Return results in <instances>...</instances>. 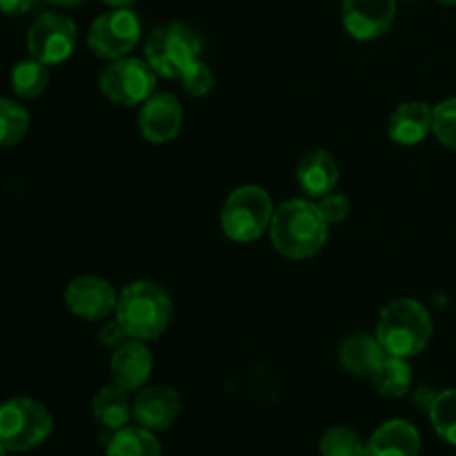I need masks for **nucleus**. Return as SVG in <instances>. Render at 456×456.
Wrapping results in <instances>:
<instances>
[{
  "mask_svg": "<svg viewBox=\"0 0 456 456\" xmlns=\"http://www.w3.org/2000/svg\"><path fill=\"white\" fill-rule=\"evenodd\" d=\"M29 129V111L9 98H0V147H12L25 138Z\"/></svg>",
  "mask_w": 456,
  "mask_h": 456,
  "instance_id": "nucleus-23",
  "label": "nucleus"
},
{
  "mask_svg": "<svg viewBox=\"0 0 456 456\" xmlns=\"http://www.w3.org/2000/svg\"><path fill=\"white\" fill-rule=\"evenodd\" d=\"M396 16V0H343L341 20L347 36L354 40L381 38L390 31Z\"/></svg>",
  "mask_w": 456,
  "mask_h": 456,
  "instance_id": "nucleus-11",
  "label": "nucleus"
},
{
  "mask_svg": "<svg viewBox=\"0 0 456 456\" xmlns=\"http://www.w3.org/2000/svg\"><path fill=\"white\" fill-rule=\"evenodd\" d=\"M36 0H0V12L3 13H25L29 12Z\"/></svg>",
  "mask_w": 456,
  "mask_h": 456,
  "instance_id": "nucleus-31",
  "label": "nucleus"
},
{
  "mask_svg": "<svg viewBox=\"0 0 456 456\" xmlns=\"http://www.w3.org/2000/svg\"><path fill=\"white\" fill-rule=\"evenodd\" d=\"M272 216L274 205L267 190L258 185H240L223 203V234L234 243H254L270 230Z\"/></svg>",
  "mask_w": 456,
  "mask_h": 456,
  "instance_id": "nucleus-5",
  "label": "nucleus"
},
{
  "mask_svg": "<svg viewBox=\"0 0 456 456\" xmlns=\"http://www.w3.org/2000/svg\"><path fill=\"white\" fill-rule=\"evenodd\" d=\"M53 419L43 403L16 396L0 405V441L9 452H29L49 439Z\"/></svg>",
  "mask_w": 456,
  "mask_h": 456,
  "instance_id": "nucleus-6",
  "label": "nucleus"
},
{
  "mask_svg": "<svg viewBox=\"0 0 456 456\" xmlns=\"http://www.w3.org/2000/svg\"><path fill=\"white\" fill-rule=\"evenodd\" d=\"M7 452H9V450L4 448V444H3V441H0V456H7Z\"/></svg>",
  "mask_w": 456,
  "mask_h": 456,
  "instance_id": "nucleus-34",
  "label": "nucleus"
},
{
  "mask_svg": "<svg viewBox=\"0 0 456 456\" xmlns=\"http://www.w3.org/2000/svg\"><path fill=\"white\" fill-rule=\"evenodd\" d=\"M49 4H56V7H78L85 0H47Z\"/></svg>",
  "mask_w": 456,
  "mask_h": 456,
  "instance_id": "nucleus-33",
  "label": "nucleus"
},
{
  "mask_svg": "<svg viewBox=\"0 0 456 456\" xmlns=\"http://www.w3.org/2000/svg\"><path fill=\"white\" fill-rule=\"evenodd\" d=\"M78 43V29L69 16L62 13H43L27 34V49L31 58L45 62V65H58L65 62L74 53Z\"/></svg>",
  "mask_w": 456,
  "mask_h": 456,
  "instance_id": "nucleus-9",
  "label": "nucleus"
},
{
  "mask_svg": "<svg viewBox=\"0 0 456 456\" xmlns=\"http://www.w3.org/2000/svg\"><path fill=\"white\" fill-rule=\"evenodd\" d=\"M183 105L169 92L151 94L138 114V129L151 145H165L178 138L183 129Z\"/></svg>",
  "mask_w": 456,
  "mask_h": 456,
  "instance_id": "nucleus-12",
  "label": "nucleus"
},
{
  "mask_svg": "<svg viewBox=\"0 0 456 456\" xmlns=\"http://www.w3.org/2000/svg\"><path fill=\"white\" fill-rule=\"evenodd\" d=\"M316 205H319L321 214L328 221V225H338L350 214V199L346 194H341V191H330V194L321 196Z\"/></svg>",
  "mask_w": 456,
  "mask_h": 456,
  "instance_id": "nucleus-28",
  "label": "nucleus"
},
{
  "mask_svg": "<svg viewBox=\"0 0 456 456\" xmlns=\"http://www.w3.org/2000/svg\"><path fill=\"white\" fill-rule=\"evenodd\" d=\"M49 85V65L29 58L12 69V87L20 98H38Z\"/></svg>",
  "mask_w": 456,
  "mask_h": 456,
  "instance_id": "nucleus-22",
  "label": "nucleus"
},
{
  "mask_svg": "<svg viewBox=\"0 0 456 456\" xmlns=\"http://www.w3.org/2000/svg\"><path fill=\"white\" fill-rule=\"evenodd\" d=\"M178 80H181L183 89H185L191 98L208 96L214 87V74L208 67V62L203 61H196Z\"/></svg>",
  "mask_w": 456,
  "mask_h": 456,
  "instance_id": "nucleus-27",
  "label": "nucleus"
},
{
  "mask_svg": "<svg viewBox=\"0 0 456 456\" xmlns=\"http://www.w3.org/2000/svg\"><path fill=\"white\" fill-rule=\"evenodd\" d=\"M432 134L441 145L456 151V96L432 107Z\"/></svg>",
  "mask_w": 456,
  "mask_h": 456,
  "instance_id": "nucleus-26",
  "label": "nucleus"
},
{
  "mask_svg": "<svg viewBox=\"0 0 456 456\" xmlns=\"http://www.w3.org/2000/svg\"><path fill=\"white\" fill-rule=\"evenodd\" d=\"M65 305L78 319L102 321L116 312L118 292L102 276H76L65 289Z\"/></svg>",
  "mask_w": 456,
  "mask_h": 456,
  "instance_id": "nucleus-10",
  "label": "nucleus"
},
{
  "mask_svg": "<svg viewBox=\"0 0 456 456\" xmlns=\"http://www.w3.org/2000/svg\"><path fill=\"white\" fill-rule=\"evenodd\" d=\"M372 383L379 395L386 399H401L408 395L412 387V368H410L408 359L386 354L383 363L374 372Z\"/></svg>",
  "mask_w": 456,
  "mask_h": 456,
  "instance_id": "nucleus-21",
  "label": "nucleus"
},
{
  "mask_svg": "<svg viewBox=\"0 0 456 456\" xmlns=\"http://www.w3.org/2000/svg\"><path fill=\"white\" fill-rule=\"evenodd\" d=\"M181 395L169 386H147L132 403L134 421L151 432H163L174 426L181 414Z\"/></svg>",
  "mask_w": 456,
  "mask_h": 456,
  "instance_id": "nucleus-13",
  "label": "nucleus"
},
{
  "mask_svg": "<svg viewBox=\"0 0 456 456\" xmlns=\"http://www.w3.org/2000/svg\"><path fill=\"white\" fill-rule=\"evenodd\" d=\"M297 181L301 190L312 199L330 194L338 183L337 159L323 147L307 151L297 167Z\"/></svg>",
  "mask_w": 456,
  "mask_h": 456,
  "instance_id": "nucleus-17",
  "label": "nucleus"
},
{
  "mask_svg": "<svg viewBox=\"0 0 456 456\" xmlns=\"http://www.w3.org/2000/svg\"><path fill=\"white\" fill-rule=\"evenodd\" d=\"M105 456H163L154 432L141 426H125L114 432Z\"/></svg>",
  "mask_w": 456,
  "mask_h": 456,
  "instance_id": "nucleus-20",
  "label": "nucleus"
},
{
  "mask_svg": "<svg viewBox=\"0 0 456 456\" xmlns=\"http://www.w3.org/2000/svg\"><path fill=\"white\" fill-rule=\"evenodd\" d=\"M321 456H365V444L352 428H330L321 439Z\"/></svg>",
  "mask_w": 456,
  "mask_h": 456,
  "instance_id": "nucleus-25",
  "label": "nucleus"
},
{
  "mask_svg": "<svg viewBox=\"0 0 456 456\" xmlns=\"http://www.w3.org/2000/svg\"><path fill=\"white\" fill-rule=\"evenodd\" d=\"M141 18L132 9H110L92 22L87 45L98 58L116 61L132 52L141 40Z\"/></svg>",
  "mask_w": 456,
  "mask_h": 456,
  "instance_id": "nucleus-8",
  "label": "nucleus"
},
{
  "mask_svg": "<svg viewBox=\"0 0 456 456\" xmlns=\"http://www.w3.org/2000/svg\"><path fill=\"white\" fill-rule=\"evenodd\" d=\"M129 392H125L118 386H102L96 392L92 401V412L94 419L101 423L105 430H120L129 423V419H134L132 414V401H129Z\"/></svg>",
  "mask_w": 456,
  "mask_h": 456,
  "instance_id": "nucleus-19",
  "label": "nucleus"
},
{
  "mask_svg": "<svg viewBox=\"0 0 456 456\" xmlns=\"http://www.w3.org/2000/svg\"><path fill=\"white\" fill-rule=\"evenodd\" d=\"M436 395H439V392L432 390L430 386H421L417 392H414L412 401H414V405H417L419 410H423V412H430V408H432V403H435Z\"/></svg>",
  "mask_w": 456,
  "mask_h": 456,
  "instance_id": "nucleus-30",
  "label": "nucleus"
},
{
  "mask_svg": "<svg viewBox=\"0 0 456 456\" xmlns=\"http://www.w3.org/2000/svg\"><path fill=\"white\" fill-rule=\"evenodd\" d=\"M436 3H441V4H456V0H436Z\"/></svg>",
  "mask_w": 456,
  "mask_h": 456,
  "instance_id": "nucleus-35",
  "label": "nucleus"
},
{
  "mask_svg": "<svg viewBox=\"0 0 456 456\" xmlns=\"http://www.w3.org/2000/svg\"><path fill=\"white\" fill-rule=\"evenodd\" d=\"M114 314L129 338L154 341L172 321V298L154 281H134L118 294Z\"/></svg>",
  "mask_w": 456,
  "mask_h": 456,
  "instance_id": "nucleus-2",
  "label": "nucleus"
},
{
  "mask_svg": "<svg viewBox=\"0 0 456 456\" xmlns=\"http://www.w3.org/2000/svg\"><path fill=\"white\" fill-rule=\"evenodd\" d=\"M432 132V107L423 101L401 102L390 116L387 123V136L396 145L412 147L426 141Z\"/></svg>",
  "mask_w": 456,
  "mask_h": 456,
  "instance_id": "nucleus-16",
  "label": "nucleus"
},
{
  "mask_svg": "<svg viewBox=\"0 0 456 456\" xmlns=\"http://www.w3.org/2000/svg\"><path fill=\"white\" fill-rule=\"evenodd\" d=\"M101 343L105 347H111V350H116L118 346H123L125 341H127V332L123 330V325L118 323V321H110V323H105V328L101 330Z\"/></svg>",
  "mask_w": 456,
  "mask_h": 456,
  "instance_id": "nucleus-29",
  "label": "nucleus"
},
{
  "mask_svg": "<svg viewBox=\"0 0 456 456\" xmlns=\"http://www.w3.org/2000/svg\"><path fill=\"white\" fill-rule=\"evenodd\" d=\"M102 3L111 9H132V4L136 3V0H102Z\"/></svg>",
  "mask_w": 456,
  "mask_h": 456,
  "instance_id": "nucleus-32",
  "label": "nucleus"
},
{
  "mask_svg": "<svg viewBox=\"0 0 456 456\" xmlns=\"http://www.w3.org/2000/svg\"><path fill=\"white\" fill-rule=\"evenodd\" d=\"M432 316L417 298H396L379 314L377 338L386 354L412 359L421 354L432 338Z\"/></svg>",
  "mask_w": 456,
  "mask_h": 456,
  "instance_id": "nucleus-3",
  "label": "nucleus"
},
{
  "mask_svg": "<svg viewBox=\"0 0 456 456\" xmlns=\"http://www.w3.org/2000/svg\"><path fill=\"white\" fill-rule=\"evenodd\" d=\"M428 414L436 435L450 445H456V387L439 392Z\"/></svg>",
  "mask_w": 456,
  "mask_h": 456,
  "instance_id": "nucleus-24",
  "label": "nucleus"
},
{
  "mask_svg": "<svg viewBox=\"0 0 456 456\" xmlns=\"http://www.w3.org/2000/svg\"><path fill=\"white\" fill-rule=\"evenodd\" d=\"M328 230L319 205L307 199H292L276 208L270 223L272 245L289 261L316 256L328 240Z\"/></svg>",
  "mask_w": 456,
  "mask_h": 456,
  "instance_id": "nucleus-1",
  "label": "nucleus"
},
{
  "mask_svg": "<svg viewBox=\"0 0 456 456\" xmlns=\"http://www.w3.org/2000/svg\"><path fill=\"white\" fill-rule=\"evenodd\" d=\"M156 74L145 58L123 56L111 61L98 76V89L114 105L134 107L145 102L156 89Z\"/></svg>",
  "mask_w": 456,
  "mask_h": 456,
  "instance_id": "nucleus-7",
  "label": "nucleus"
},
{
  "mask_svg": "<svg viewBox=\"0 0 456 456\" xmlns=\"http://www.w3.org/2000/svg\"><path fill=\"white\" fill-rule=\"evenodd\" d=\"M421 436L412 423L403 419H392L377 428L365 444V456H419Z\"/></svg>",
  "mask_w": 456,
  "mask_h": 456,
  "instance_id": "nucleus-15",
  "label": "nucleus"
},
{
  "mask_svg": "<svg viewBox=\"0 0 456 456\" xmlns=\"http://www.w3.org/2000/svg\"><path fill=\"white\" fill-rule=\"evenodd\" d=\"M151 365H154V359H151V352L145 341L127 338L111 354V383L123 387L125 392H138L141 387H145L151 374Z\"/></svg>",
  "mask_w": 456,
  "mask_h": 456,
  "instance_id": "nucleus-14",
  "label": "nucleus"
},
{
  "mask_svg": "<svg viewBox=\"0 0 456 456\" xmlns=\"http://www.w3.org/2000/svg\"><path fill=\"white\" fill-rule=\"evenodd\" d=\"M338 359H341L343 370L347 374H354V377L361 379H372L379 365L386 359V350L379 343L377 334L372 337L368 332H356L343 341Z\"/></svg>",
  "mask_w": 456,
  "mask_h": 456,
  "instance_id": "nucleus-18",
  "label": "nucleus"
},
{
  "mask_svg": "<svg viewBox=\"0 0 456 456\" xmlns=\"http://www.w3.org/2000/svg\"><path fill=\"white\" fill-rule=\"evenodd\" d=\"M203 53V38L185 22H167L151 31L145 61L160 78H181Z\"/></svg>",
  "mask_w": 456,
  "mask_h": 456,
  "instance_id": "nucleus-4",
  "label": "nucleus"
}]
</instances>
